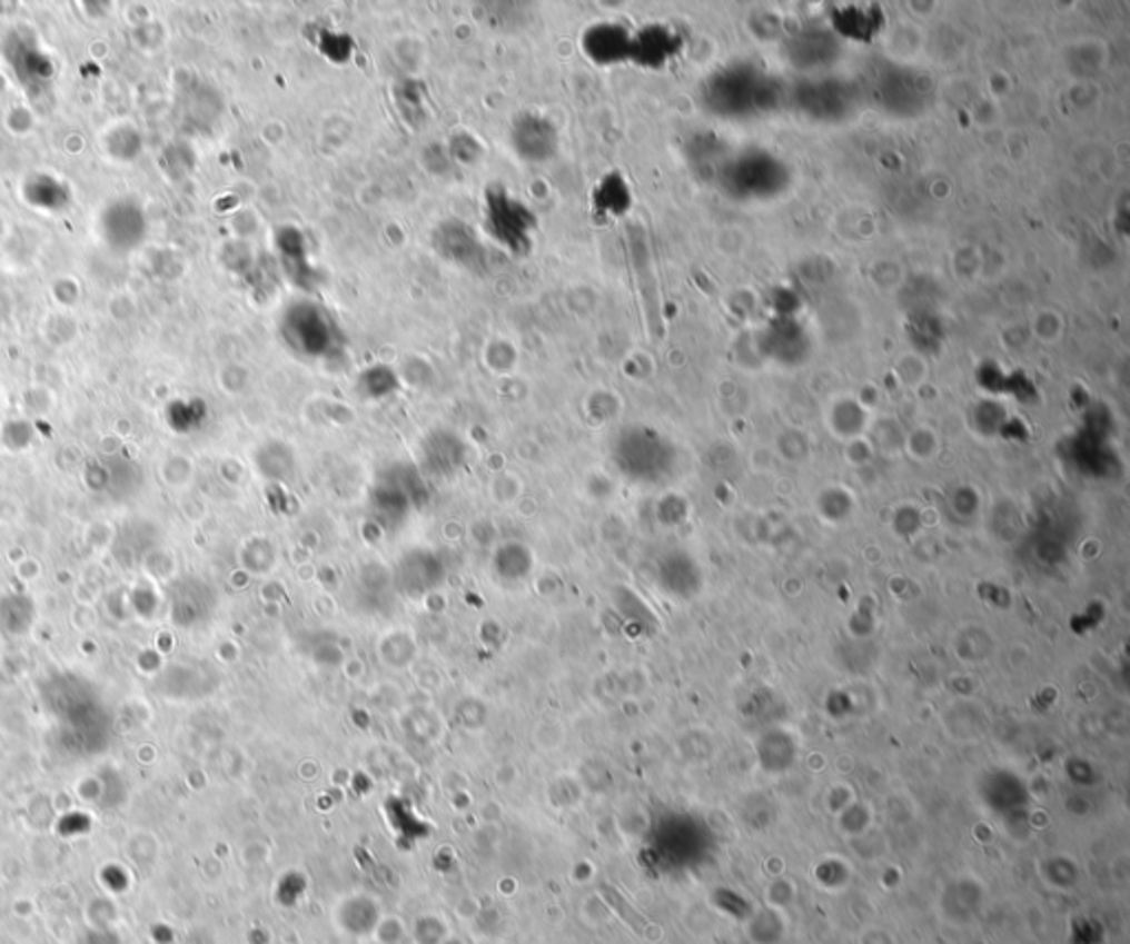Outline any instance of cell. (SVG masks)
<instances>
[{
  "instance_id": "obj_1",
  "label": "cell",
  "mask_w": 1130,
  "mask_h": 944,
  "mask_svg": "<svg viewBox=\"0 0 1130 944\" xmlns=\"http://www.w3.org/2000/svg\"><path fill=\"white\" fill-rule=\"evenodd\" d=\"M484 223L488 235L513 255L526 257L531 252L537 217L504 188H488L484 195Z\"/></svg>"
},
{
  "instance_id": "obj_2",
  "label": "cell",
  "mask_w": 1130,
  "mask_h": 944,
  "mask_svg": "<svg viewBox=\"0 0 1130 944\" xmlns=\"http://www.w3.org/2000/svg\"><path fill=\"white\" fill-rule=\"evenodd\" d=\"M282 334L296 349L318 356L331 349L338 338V327L325 307L300 300L287 307L282 316Z\"/></svg>"
},
{
  "instance_id": "obj_3",
  "label": "cell",
  "mask_w": 1130,
  "mask_h": 944,
  "mask_svg": "<svg viewBox=\"0 0 1130 944\" xmlns=\"http://www.w3.org/2000/svg\"><path fill=\"white\" fill-rule=\"evenodd\" d=\"M513 146L517 155L526 161L533 163L548 161L557 155L559 131L546 116L524 113L517 118L513 127Z\"/></svg>"
},
{
  "instance_id": "obj_4",
  "label": "cell",
  "mask_w": 1130,
  "mask_h": 944,
  "mask_svg": "<svg viewBox=\"0 0 1130 944\" xmlns=\"http://www.w3.org/2000/svg\"><path fill=\"white\" fill-rule=\"evenodd\" d=\"M581 47L592 62L607 67V64H616V62H623L630 58L632 38L616 22H596L585 29V33L581 38Z\"/></svg>"
},
{
  "instance_id": "obj_5",
  "label": "cell",
  "mask_w": 1130,
  "mask_h": 944,
  "mask_svg": "<svg viewBox=\"0 0 1130 944\" xmlns=\"http://www.w3.org/2000/svg\"><path fill=\"white\" fill-rule=\"evenodd\" d=\"M433 246L437 252L464 268H475L484 259V248L479 239L473 235L470 228H466L459 221H446L442 223L433 235Z\"/></svg>"
},
{
  "instance_id": "obj_6",
  "label": "cell",
  "mask_w": 1130,
  "mask_h": 944,
  "mask_svg": "<svg viewBox=\"0 0 1130 944\" xmlns=\"http://www.w3.org/2000/svg\"><path fill=\"white\" fill-rule=\"evenodd\" d=\"M674 33L665 27H645L632 38L630 58L643 67H661L674 53Z\"/></svg>"
},
{
  "instance_id": "obj_7",
  "label": "cell",
  "mask_w": 1130,
  "mask_h": 944,
  "mask_svg": "<svg viewBox=\"0 0 1130 944\" xmlns=\"http://www.w3.org/2000/svg\"><path fill=\"white\" fill-rule=\"evenodd\" d=\"M630 197L625 190V183L618 177H605L596 190H594V208L605 215L623 212Z\"/></svg>"
},
{
  "instance_id": "obj_8",
  "label": "cell",
  "mask_w": 1130,
  "mask_h": 944,
  "mask_svg": "<svg viewBox=\"0 0 1130 944\" xmlns=\"http://www.w3.org/2000/svg\"><path fill=\"white\" fill-rule=\"evenodd\" d=\"M316 47L320 49V53L325 58H329L336 64L347 62L351 58V53H354L351 38L347 33H340V31H334V29H323L318 40H316Z\"/></svg>"
}]
</instances>
